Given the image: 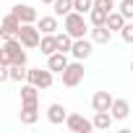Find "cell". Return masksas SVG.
Returning <instances> with one entry per match:
<instances>
[{
    "mask_svg": "<svg viewBox=\"0 0 133 133\" xmlns=\"http://www.w3.org/2000/svg\"><path fill=\"white\" fill-rule=\"evenodd\" d=\"M0 65H26V47L18 37H8L3 39V50H0Z\"/></svg>",
    "mask_w": 133,
    "mask_h": 133,
    "instance_id": "cell-1",
    "label": "cell"
},
{
    "mask_svg": "<svg viewBox=\"0 0 133 133\" xmlns=\"http://www.w3.org/2000/svg\"><path fill=\"white\" fill-rule=\"evenodd\" d=\"M63 26H65V31H68L73 39H81L89 29H86V18H84V13H78V11H71L68 16H63Z\"/></svg>",
    "mask_w": 133,
    "mask_h": 133,
    "instance_id": "cell-2",
    "label": "cell"
},
{
    "mask_svg": "<svg viewBox=\"0 0 133 133\" xmlns=\"http://www.w3.org/2000/svg\"><path fill=\"white\" fill-rule=\"evenodd\" d=\"M60 76H63V86H68V89L78 86V84L84 81V60H73V63H68V68H65Z\"/></svg>",
    "mask_w": 133,
    "mask_h": 133,
    "instance_id": "cell-3",
    "label": "cell"
},
{
    "mask_svg": "<svg viewBox=\"0 0 133 133\" xmlns=\"http://www.w3.org/2000/svg\"><path fill=\"white\" fill-rule=\"evenodd\" d=\"M18 39L24 42L26 50H34V47H39V42H42V31H39V26H34V24H21Z\"/></svg>",
    "mask_w": 133,
    "mask_h": 133,
    "instance_id": "cell-4",
    "label": "cell"
},
{
    "mask_svg": "<svg viewBox=\"0 0 133 133\" xmlns=\"http://www.w3.org/2000/svg\"><path fill=\"white\" fill-rule=\"evenodd\" d=\"M65 125H68V130H73V133H91L94 130V120H89V117H84L78 112H71L68 120H65Z\"/></svg>",
    "mask_w": 133,
    "mask_h": 133,
    "instance_id": "cell-5",
    "label": "cell"
},
{
    "mask_svg": "<svg viewBox=\"0 0 133 133\" xmlns=\"http://www.w3.org/2000/svg\"><path fill=\"white\" fill-rule=\"evenodd\" d=\"M26 81L34 84V86H39V89H50L52 86V71L50 68H31Z\"/></svg>",
    "mask_w": 133,
    "mask_h": 133,
    "instance_id": "cell-6",
    "label": "cell"
},
{
    "mask_svg": "<svg viewBox=\"0 0 133 133\" xmlns=\"http://www.w3.org/2000/svg\"><path fill=\"white\" fill-rule=\"evenodd\" d=\"M18 31H21V18L11 11L5 18H3V26H0V34H3V39H8V37H18Z\"/></svg>",
    "mask_w": 133,
    "mask_h": 133,
    "instance_id": "cell-7",
    "label": "cell"
},
{
    "mask_svg": "<svg viewBox=\"0 0 133 133\" xmlns=\"http://www.w3.org/2000/svg\"><path fill=\"white\" fill-rule=\"evenodd\" d=\"M112 102H115V97L110 91H97L91 97V110L94 112H110L112 110Z\"/></svg>",
    "mask_w": 133,
    "mask_h": 133,
    "instance_id": "cell-8",
    "label": "cell"
},
{
    "mask_svg": "<svg viewBox=\"0 0 133 133\" xmlns=\"http://www.w3.org/2000/svg\"><path fill=\"white\" fill-rule=\"evenodd\" d=\"M68 63H71V60H68V52H60V50H57V52H52V55L47 57V68H50L52 73H63L65 68H68Z\"/></svg>",
    "mask_w": 133,
    "mask_h": 133,
    "instance_id": "cell-9",
    "label": "cell"
},
{
    "mask_svg": "<svg viewBox=\"0 0 133 133\" xmlns=\"http://www.w3.org/2000/svg\"><path fill=\"white\" fill-rule=\"evenodd\" d=\"M68 115H71V112H68V110H65L63 104H57V102L47 107V120H50L52 125H63L65 120H68Z\"/></svg>",
    "mask_w": 133,
    "mask_h": 133,
    "instance_id": "cell-10",
    "label": "cell"
},
{
    "mask_svg": "<svg viewBox=\"0 0 133 133\" xmlns=\"http://www.w3.org/2000/svg\"><path fill=\"white\" fill-rule=\"evenodd\" d=\"M71 55H73L76 60H86V57L91 55V42H89L86 37L76 39V42H73V50H71Z\"/></svg>",
    "mask_w": 133,
    "mask_h": 133,
    "instance_id": "cell-11",
    "label": "cell"
},
{
    "mask_svg": "<svg viewBox=\"0 0 133 133\" xmlns=\"http://www.w3.org/2000/svg\"><path fill=\"white\" fill-rule=\"evenodd\" d=\"M110 39H112V29H110L107 24L91 26V42H97V44H110Z\"/></svg>",
    "mask_w": 133,
    "mask_h": 133,
    "instance_id": "cell-12",
    "label": "cell"
},
{
    "mask_svg": "<svg viewBox=\"0 0 133 133\" xmlns=\"http://www.w3.org/2000/svg\"><path fill=\"white\" fill-rule=\"evenodd\" d=\"M37 102H39V86L26 81L21 86V104H37Z\"/></svg>",
    "mask_w": 133,
    "mask_h": 133,
    "instance_id": "cell-13",
    "label": "cell"
},
{
    "mask_svg": "<svg viewBox=\"0 0 133 133\" xmlns=\"http://www.w3.org/2000/svg\"><path fill=\"white\" fill-rule=\"evenodd\" d=\"M21 123L24 125H34L39 120V104H21Z\"/></svg>",
    "mask_w": 133,
    "mask_h": 133,
    "instance_id": "cell-14",
    "label": "cell"
},
{
    "mask_svg": "<svg viewBox=\"0 0 133 133\" xmlns=\"http://www.w3.org/2000/svg\"><path fill=\"white\" fill-rule=\"evenodd\" d=\"M13 13L21 18V24H34V21H39V16H37V11H34L31 5H13Z\"/></svg>",
    "mask_w": 133,
    "mask_h": 133,
    "instance_id": "cell-15",
    "label": "cell"
},
{
    "mask_svg": "<svg viewBox=\"0 0 133 133\" xmlns=\"http://www.w3.org/2000/svg\"><path fill=\"white\" fill-rule=\"evenodd\" d=\"M39 52L42 55H52V52H57V37L55 34H42V42H39Z\"/></svg>",
    "mask_w": 133,
    "mask_h": 133,
    "instance_id": "cell-16",
    "label": "cell"
},
{
    "mask_svg": "<svg viewBox=\"0 0 133 133\" xmlns=\"http://www.w3.org/2000/svg\"><path fill=\"white\" fill-rule=\"evenodd\" d=\"M110 112H112V117H115V120H125V117L130 115V104H128V99H115Z\"/></svg>",
    "mask_w": 133,
    "mask_h": 133,
    "instance_id": "cell-17",
    "label": "cell"
},
{
    "mask_svg": "<svg viewBox=\"0 0 133 133\" xmlns=\"http://www.w3.org/2000/svg\"><path fill=\"white\" fill-rule=\"evenodd\" d=\"M37 26H39L42 34H55L57 31V16H42L37 21Z\"/></svg>",
    "mask_w": 133,
    "mask_h": 133,
    "instance_id": "cell-18",
    "label": "cell"
},
{
    "mask_svg": "<svg viewBox=\"0 0 133 133\" xmlns=\"http://www.w3.org/2000/svg\"><path fill=\"white\" fill-rule=\"evenodd\" d=\"M112 112H94V128H99V130H107L110 125H112Z\"/></svg>",
    "mask_w": 133,
    "mask_h": 133,
    "instance_id": "cell-19",
    "label": "cell"
},
{
    "mask_svg": "<svg viewBox=\"0 0 133 133\" xmlns=\"http://www.w3.org/2000/svg\"><path fill=\"white\" fill-rule=\"evenodd\" d=\"M107 16H110V13L102 11V8H97V5L89 11V21H91V26H102V24H107Z\"/></svg>",
    "mask_w": 133,
    "mask_h": 133,
    "instance_id": "cell-20",
    "label": "cell"
},
{
    "mask_svg": "<svg viewBox=\"0 0 133 133\" xmlns=\"http://www.w3.org/2000/svg\"><path fill=\"white\" fill-rule=\"evenodd\" d=\"M125 21H128V18H125V16H123V13H120V11H117V13H115V11H112V13H110V16H107V26H110V29H112V31H120V29H123V26H125Z\"/></svg>",
    "mask_w": 133,
    "mask_h": 133,
    "instance_id": "cell-21",
    "label": "cell"
},
{
    "mask_svg": "<svg viewBox=\"0 0 133 133\" xmlns=\"http://www.w3.org/2000/svg\"><path fill=\"white\" fill-rule=\"evenodd\" d=\"M55 37H57V50H60V52H71V50H73V42H76V39H73L68 31L55 34Z\"/></svg>",
    "mask_w": 133,
    "mask_h": 133,
    "instance_id": "cell-22",
    "label": "cell"
},
{
    "mask_svg": "<svg viewBox=\"0 0 133 133\" xmlns=\"http://www.w3.org/2000/svg\"><path fill=\"white\" fill-rule=\"evenodd\" d=\"M52 8H55V16H68L73 11V0H55Z\"/></svg>",
    "mask_w": 133,
    "mask_h": 133,
    "instance_id": "cell-23",
    "label": "cell"
},
{
    "mask_svg": "<svg viewBox=\"0 0 133 133\" xmlns=\"http://www.w3.org/2000/svg\"><path fill=\"white\" fill-rule=\"evenodd\" d=\"M29 78V71H26V65H11V81H26Z\"/></svg>",
    "mask_w": 133,
    "mask_h": 133,
    "instance_id": "cell-24",
    "label": "cell"
},
{
    "mask_svg": "<svg viewBox=\"0 0 133 133\" xmlns=\"http://www.w3.org/2000/svg\"><path fill=\"white\" fill-rule=\"evenodd\" d=\"M94 8V0H73V11H78V13H89Z\"/></svg>",
    "mask_w": 133,
    "mask_h": 133,
    "instance_id": "cell-25",
    "label": "cell"
},
{
    "mask_svg": "<svg viewBox=\"0 0 133 133\" xmlns=\"http://www.w3.org/2000/svg\"><path fill=\"white\" fill-rule=\"evenodd\" d=\"M125 18H130L133 21V0H123V3H120V8H117Z\"/></svg>",
    "mask_w": 133,
    "mask_h": 133,
    "instance_id": "cell-26",
    "label": "cell"
},
{
    "mask_svg": "<svg viewBox=\"0 0 133 133\" xmlns=\"http://www.w3.org/2000/svg\"><path fill=\"white\" fill-rule=\"evenodd\" d=\"M120 37H123L125 44H133V24H125V26L120 29Z\"/></svg>",
    "mask_w": 133,
    "mask_h": 133,
    "instance_id": "cell-27",
    "label": "cell"
},
{
    "mask_svg": "<svg viewBox=\"0 0 133 133\" xmlns=\"http://www.w3.org/2000/svg\"><path fill=\"white\" fill-rule=\"evenodd\" d=\"M94 5H97V8H102V11H107V13H112L115 0H94Z\"/></svg>",
    "mask_w": 133,
    "mask_h": 133,
    "instance_id": "cell-28",
    "label": "cell"
},
{
    "mask_svg": "<svg viewBox=\"0 0 133 133\" xmlns=\"http://www.w3.org/2000/svg\"><path fill=\"white\" fill-rule=\"evenodd\" d=\"M42 3H50V5H52V3H55V0H42Z\"/></svg>",
    "mask_w": 133,
    "mask_h": 133,
    "instance_id": "cell-29",
    "label": "cell"
},
{
    "mask_svg": "<svg viewBox=\"0 0 133 133\" xmlns=\"http://www.w3.org/2000/svg\"><path fill=\"white\" fill-rule=\"evenodd\" d=\"M130 73H133V60H130Z\"/></svg>",
    "mask_w": 133,
    "mask_h": 133,
    "instance_id": "cell-30",
    "label": "cell"
}]
</instances>
